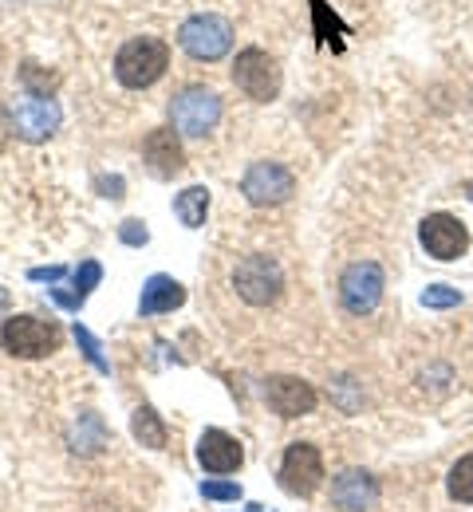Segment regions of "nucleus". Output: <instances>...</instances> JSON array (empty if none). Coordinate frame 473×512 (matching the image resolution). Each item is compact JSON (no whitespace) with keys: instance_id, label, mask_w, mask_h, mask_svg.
Segmentation results:
<instances>
[{"instance_id":"f257e3e1","label":"nucleus","mask_w":473,"mask_h":512,"mask_svg":"<svg viewBox=\"0 0 473 512\" xmlns=\"http://www.w3.org/2000/svg\"><path fill=\"white\" fill-rule=\"evenodd\" d=\"M166 64H170V48H166L158 36H138V40L119 48V56H115V75H119L123 87L142 91V87H150V83L162 79Z\"/></svg>"},{"instance_id":"f03ea898","label":"nucleus","mask_w":473,"mask_h":512,"mask_svg":"<svg viewBox=\"0 0 473 512\" xmlns=\"http://www.w3.org/2000/svg\"><path fill=\"white\" fill-rule=\"evenodd\" d=\"M0 343L16 359H44L60 351V327L36 320V316H8L0 327Z\"/></svg>"},{"instance_id":"7ed1b4c3","label":"nucleus","mask_w":473,"mask_h":512,"mask_svg":"<svg viewBox=\"0 0 473 512\" xmlns=\"http://www.w3.org/2000/svg\"><path fill=\"white\" fill-rule=\"evenodd\" d=\"M178 44L186 48V56H194V60H202V64H213V60H221V56L229 52V44H233V28H229L225 16L198 12V16H190V20L182 24Z\"/></svg>"},{"instance_id":"20e7f679","label":"nucleus","mask_w":473,"mask_h":512,"mask_svg":"<svg viewBox=\"0 0 473 512\" xmlns=\"http://www.w3.org/2000/svg\"><path fill=\"white\" fill-rule=\"evenodd\" d=\"M233 284L241 292V300H249L253 308H265V304H276L280 300V288H284V272L272 256L257 253V256H245L233 272Z\"/></svg>"},{"instance_id":"39448f33","label":"nucleus","mask_w":473,"mask_h":512,"mask_svg":"<svg viewBox=\"0 0 473 512\" xmlns=\"http://www.w3.org/2000/svg\"><path fill=\"white\" fill-rule=\"evenodd\" d=\"M170 119L178 134H190V138H202L209 130L221 123V99L209 91V87H186L174 103H170Z\"/></svg>"},{"instance_id":"423d86ee","label":"nucleus","mask_w":473,"mask_h":512,"mask_svg":"<svg viewBox=\"0 0 473 512\" xmlns=\"http://www.w3.org/2000/svg\"><path fill=\"white\" fill-rule=\"evenodd\" d=\"M339 300H343V308H347L351 316L375 312L379 300H383V268H379L375 260L351 264V268L343 272V280H339Z\"/></svg>"},{"instance_id":"0eeeda50","label":"nucleus","mask_w":473,"mask_h":512,"mask_svg":"<svg viewBox=\"0 0 473 512\" xmlns=\"http://www.w3.org/2000/svg\"><path fill=\"white\" fill-rule=\"evenodd\" d=\"M233 83H237L249 99L269 103V99L280 95V67H276V60H272L269 52L245 48V52L237 56V64H233Z\"/></svg>"},{"instance_id":"6e6552de","label":"nucleus","mask_w":473,"mask_h":512,"mask_svg":"<svg viewBox=\"0 0 473 512\" xmlns=\"http://www.w3.org/2000/svg\"><path fill=\"white\" fill-rule=\"evenodd\" d=\"M324 481V457L320 449L308 446V442H296L284 453V465H280V485L292 493V497H312Z\"/></svg>"},{"instance_id":"1a4fd4ad","label":"nucleus","mask_w":473,"mask_h":512,"mask_svg":"<svg viewBox=\"0 0 473 512\" xmlns=\"http://www.w3.org/2000/svg\"><path fill=\"white\" fill-rule=\"evenodd\" d=\"M418 241L434 260H458L470 249V229L454 213H430L418 229Z\"/></svg>"},{"instance_id":"9d476101","label":"nucleus","mask_w":473,"mask_h":512,"mask_svg":"<svg viewBox=\"0 0 473 512\" xmlns=\"http://www.w3.org/2000/svg\"><path fill=\"white\" fill-rule=\"evenodd\" d=\"M296 190V178L280 166V162H257V166H249L245 170V178H241V193L253 201V205H280V201H288Z\"/></svg>"},{"instance_id":"9b49d317","label":"nucleus","mask_w":473,"mask_h":512,"mask_svg":"<svg viewBox=\"0 0 473 512\" xmlns=\"http://www.w3.org/2000/svg\"><path fill=\"white\" fill-rule=\"evenodd\" d=\"M60 127V103L48 99V95H32V99H20L12 103V130L28 142H44L52 138Z\"/></svg>"},{"instance_id":"f8f14e48","label":"nucleus","mask_w":473,"mask_h":512,"mask_svg":"<svg viewBox=\"0 0 473 512\" xmlns=\"http://www.w3.org/2000/svg\"><path fill=\"white\" fill-rule=\"evenodd\" d=\"M265 398H269V406L280 418H304V414L316 410V390L304 383V379H292V375L269 379Z\"/></svg>"},{"instance_id":"ddd939ff","label":"nucleus","mask_w":473,"mask_h":512,"mask_svg":"<svg viewBox=\"0 0 473 512\" xmlns=\"http://www.w3.org/2000/svg\"><path fill=\"white\" fill-rule=\"evenodd\" d=\"M332 501L347 512H367L379 501V481L363 469H347L332 481Z\"/></svg>"},{"instance_id":"4468645a","label":"nucleus","mask_w":473,"mask_h":512,"mask_svg":"<svg viewBox=\"0 0 473 512\" xmlns=\"http://www.w3.org/2000/svg\"><path fill=\"white\" fill-rule=\"evenodd\" d=\"M198 461L205 473H233V469H241L245 453H241V442L229 438L225 430H205L198 442Z\"/></svg>"},{"instance_id":"2eb2a0df","label":"nucleus","mask_w":473,"mask_h":512,"mask_svg":"<svg viewBox=\"0 0 473 512\" xmlns=\"http://www.w3.org/2000/svg\"><path fill=\"white\" fill-rule=\"evenodd\" d=\"M142 154H146V162H150V170H154L158 178H174V174H182V166H186L182 142H178L174 130H150L146 142H142Z\"/></svg>"},{"instance_id":"dca6fc26","label":"nucleus","mask_w":473,"mask_h":512,"mask_svg":"<svg viewBox=\"0 0 473 512\" xmlns=\"http://www.w3.org/2000/svg\"><path fill=\"white\" fill-rule=\"evenodd\" d=\"M182 304H186V288L174 276H150L142 284V300H138L142 316H162V312H174Z\"/></svg>"},{"instance_id":"f3484780","label":"nucleus","mask_w":473,"mask_h":512,"mask_svg":"<svg viewBox=\"0 0 473 512\" xmlns=\"http://www.w3.org/2000/svg\"><path fill=\"white\" fill-rule=\"evenodd\" d=\"M205 209H209V190L205 186H190V190L178 193V201H174V213H178V221L186 229H198L202 225Z\"/></svg>"},{"instance_id":"a211bd4d","label":"nucleus","mask_w":473,"mask_h":512,"mask_svg":"<svg viewBox=\"0 0 473 512\" xmlns=\"http://www.w3.org/2000/svg\"><path fill=\"white\" fill-rule=\"evenodd\" d=\"M135 438L142 442V446H150V449L166 446V426L158 422V414H154L150 406H138V410H135Z\"/></svg>"},{"instance_id":"6ab92c4d","label":"nucleus","mask_w":473,"mask_h":512,"mask_svg":"<svg viewBox=\"0 0 473 512\" xmlns=\"http://www.w3.org/2000/svg\"><path fill=\"white\" fill-rule=\"evenodd\" d=\"M450 497L462 501V505H473V453H466V457L450 469Z\"/></svg>"},{"instance_id":"aec40b11","label":"nucleus","mask_w":473,"mask_h":512,"mask_svg":"<svg viewBox=\"0 0 473 512\" xmlns=\"http://www.w3.org/2000/svg\"><path fill=\"white\" fill-rule=\"evenodd\" d=\"M422 304L434 308V312H442V308H458V304H462V292L450 288V284H430V288L422 292Z\"/></svg>"},{"instance_id":"412c9836","label":"nucleus","mask_w":473,"mask_h":512,"mask_svg":"<svg viewBox=\"0 0 473 512\" xmlns=\"http://www.w3.org/2000/svg\"><path fill=\"white\" fill-rule=\"evenodd\" d=\"M99 280H103V268H99V260H83V268L75 272V300L83 304V300H87V292H91Z\"/></svg>"},{"instance_id":"4be33fe9","label":"nucleus","mask_w":473,"mask_h":512,"mask_svg":"<svg viewBox=\"0 0 473 512\" xmlns=\"http://www.w3.org/2000/svg\"><path fill=\"white\" fill-rule=\"evenodd\" d=\"M75 339H79V347H83V355L91 359V367L107 375V371H111V363L103 359V351H99V339H95V335H91L87 327H79V323H75Z\"/></svg>"},{"instance_id":"5701e85b","label":"nucleus","mask_w":473,"mask_h":512,"mask_svg":"<svg viewBox=\"0 0 473 512\" xmlns=\"http://www.w3.org/2000/svg\"><path fill=\"white\" fill-rule=\"evenodd\" d=\"M202 493L209 501H237V497H241V489H237L233 481H205Z\"/></svg>"},{"instance_id":"b1692460","label":"nucleus","mask_w":473,"mask_h":512,"mask_svg":"<svg viewBox=\"0 0 473 512\" xmlns=\"http://www.w3.org/2000/svg\"><path fill=\"white\" fill-rule=\"evenodd\" d=\"M119 237H123L127 245H146V241H150V233H146V225H142V221H123Z\"/></svg>"},{"instance_id":"393cba45","label":"nucleus","mask_w":473,"mask_h":512,"mask_svg":"<svg viewBox=\"0 0 473 512\" xmlns=\"http://www.w3.org/2000/svg\"><path fill=\"white\" fill-rule=\"evenodd\" d=\"M28 276H32V280H40V284H44V280L52 284V280H60V276H64V268H60V264H52V268H32Z\"/></svg>"},{"instance_id":"a878e982","label":"nucleus","mask_w":473,"mask_h":512,"mask_svg":"<svg viewBox=\"0 0 473 512\" xmlns=\"http://www.w3.org/2000/svg\"><path fill=\"white\" fill-rule=\"evenodd\" d=\"M4 308H8V292L0 288V312H4Z\"/></svg>"}]
</instances>
